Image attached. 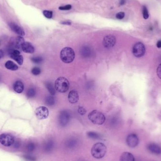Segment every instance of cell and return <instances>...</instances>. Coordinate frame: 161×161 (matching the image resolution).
Here are the masks:
<instances>
[{
    "instance_id": "obj_1",
    "label": "cell",
    "mask_w": 161,
    "mask_h": 161,
    "mask_svg": "<svg viewBox=\"0 0 161 161\" xmlns=\"http://www.w3.org/2000/svg\"><path fill=\"white\" fill-rule=\"evenodd\" d=\"M107 147L105 144L98 142L92 147L91 153L93 157L96 159H101L105 156L107 153Z\"/></svg>"
},
{
    "instance_id": "obj_2",
    "label": "cell",
    "mask_w": 161,
    "mask_h": 161,
    "mask_svg": "<svg viewBox=\"0 0 161 161\" xmlns=\"http://www.w3.org/2000/svg\"><path fill=\"white\" fill-rule=\"evenodd\" d=\"M75 58V51L70 47L63 48L60 52V58L65 63L72 62Z\"/></svg>"
},
{
    "instance_id": "obj_3",
    "label": "cell",
    "mask_w": 161,
    "mask_h": 161,
    "mask_svg": "<svg viewBox=\"0 0 161 161\" xmlns=\"http://www.w3.org/2000/svg\"><path fill=\"white\" fill-rule=\"evenodd\" d=\"M88 118L91 122L96 125H102L106 120L104 114L98 110L92 111L88 115Z\"/></svg>"
},
{
    "instance_id": "obj_4",
    "label": "cell",
    "mask_w": 161,
    "mask_h": 161,
    "mask_svg": "<svg viewBox=\"0 0 161 161\" xmlns=\"http://www.w3.org/2000/svg\"><path fill=\"white\" fill-rule=\"evenodd\" d=\"M70 84L67 79L60 77L57 79L55 83V88L59 93H65L69 88Z\"/></svg>"
},
{
    "instance_id": "obj_5",
    "label": "cell",
    "mask_w": 161,
    "mask_h": 161,
    "mask_svg": "<svg viewBox=\"0 0 161 161\" xmlns=\"http://www.w3.org/2000/svg\"><path fill=\"white\" fill-rule=\"evenodd\" d=\"M146 51L144 44L140 42L136 43L133 48V53L136 57L140 58L144 56Z\"/></svg>"
},
{
    "instance_id": "obj_6",
    "label": "cell",
    "mask_w": 161,
    "mask_h": 161,
    "mask_svg": "<svg viewBox=\"0 0 161 161\" xmlns=\"http://www.w3.org/2000/svg\"><path fill=\"white\" fill-rule=\"evenodd\" d=\"M14 138L9 134H2L0 135V143L3 146L9 147L14 143Z\"/></svg>"
},
{
    "instance_id": "obj_7",
    "label": "cell",
    "mask_w": 161,
    "mask_h": 161,
    "mask_svg": "<svg viewBox=\"0 0 161 161\" xmlns=\"http://www.w3.org/2000/svg\"><path fill=\"white\" fill-rule=\"evenodd\" d=\"M36 115L39 120H43L47 118L49 116V110L45 107H39L36 110Z\"/></svg>"
},
{
    "instance_id": "obj_8",
    "label": "cell",
    "mask_w": 161,
    "mask_h": 161,
    "mask_svg": "<svg viewBox=\"0 0 161 161\" xmlns=\"http://www.w3.org/2000/svg\"><path fill=\"white\" fill-rule=\"evenodd\" d=\"M70 117V114L67 111H63L61 112L58 117L59 125L62 127L66 126L69 121Z\"/></svg>"
},
{
    "instance_id": "obj_9",
    "label": "cell",
    "mask_w": 161,
    "mask_h": 161,
    "mask_svg": "<svg viewBox=\"0 0 161 161\" xmlns=\"http://www.w3.org/2000/svg\"><path fill=\"white\" fill-rule=\"evenodd\" d=\"M116 38L112 35H108L104 37L103 39V45L107 49L112 48L115 45Z\"/></svg>"
},
{
    "instance_id": "obj_10",
    "label": "cell",
    "mask_w": 161,
    "mask_h": 161,
    "mask_svg": "<svg viewBox=\"0 0 161 161\" xmlns=\"http://www.w3.org/2000/svg\"><path fill=\"white\" fill-rule=\"evenodd\" d=\"M139 142V138L135 134H131L127 137L126 143L129 147L135 148L138 145Z\"/></svg>"
},
{
    "instance_id": "obj_11",
    "label": "cell",
    "mask_w": 161,
    "mask_h": 161,
    "mask_svg": "<svg viewBox=\"0 0 161 161\" xmlns=\"http://www.w3.org/2000/svg\"><path fill=\"white\" fill-rule=\"evenodd\" d=\"M68 99L70 103L75 104L78 101L79 97L78 93L75 90H72L69 93Z\"/></svg>"
},
{
    "instance_id": "obj_12",
    "label": "cell",
    "mask_w": 161,
    "mask_h": 161,
    "mask_svg": "<svg viewBox=\"0 0 161 161\" xmlns=\"http://www.w3.org/2000/svg\"><path fill=\"white\" fill-rule=\"evenodd\" d=\"M9 26L12 30L17 35H19L21 36H24L25 34H24V30L16 24L14 23H10L9 24Z\"/></svg>"
},
{
    "instance_id": "obj_13",
    "label": "cell",
    "mask_w": 161,
    "mask_h": 161,
    "mask_svg": "<svg viewBox=\"0 0 161 161\" xmlns=\"http://www.w3.org/2000/svg\"><path fill=\"white\" fill-rule=\"evenodd\" d=\"M148 150L150 152L156 155L161 154V148L157 144L155 143H150L147 146Z\"/></svg>"
},
{
    "instance_id": "obj_14",
    "label": "cell",
    "mask_w": 161,
    "mask_h": 161,
    "mask_svg": "<svg viewBox=\"0 0 161 161\" xmlns=\"http://www.w3.org/2000/svg\"><path fill=\"white\" fill-rule=\"evenodd\" d=\"M22 50L27 53H33L35 51L34 46L28 42H24L21 48Z\"/></svg>"
},
{
    "instance_id": "obj_15",
    "label": "cell",
    "mask_w": 161,
    "mask_h": 161,
    "mask_svg": "<svg viewBox=\"0 0 161 161\" xmlns=\"http://www.w3.org/2000/svg\"><path fill=\"white\" fill-rule=\"evenodd\" d=\"M92 50L88 46H84L80 50V54L83 57L88 58L92 55Z\"/></svg>"
},
{
    "instance_id": "obj_16",
    "label": "cell",
    "mask_w": 161,
    "mask_h": 161,
    "mask_svg": "<svg viewBox=\"0 0 161 161\" xmlns=\"http://www.w3.org/2000/svg\"><path fill=\"white\" fill-rule=\"evenodd\" d=\"M120 161H135L134 157L131 153L124 152L121 156Z\"/></svg>"
},
{
    "instance_id": "obj_17",
    "label": "cell",
    "mask_w": 161,
    "mask_h": 161,
    "mask_svg": "<svg viewBox=\"0 0 161 161\" xmlns=\"http://www.w3.org/2000/svg\"><path fill=\"white\" fill-rule=\"evenodd\" d=\"M13 89L17 93H21L23 91L24 86L22 82L20 80H17L14 84Z\"/></svg>"
},
{
    "instance_id": "obj_18",
    "label": "cell",
    "mask_w": 161,
    "mask_h": 161,
    "mask_svg": "<svg viewBox=\"0 0 161 161\" xmlns=\"http://www.w3.org/2000/svg\"><path fill=\"white\" fill-rule=\"evenodd\" d=\"M5 67L6 69L12 71H16L18 69V66L15 64L13 62L9 60L5 63Z\"/></svg>"
},
{
    "instance_id": "obj_19",
    "label": "cell",
    "mask_w": 161,
    "mask_h": 161,
    "mask_svg": "<svg viewBox=\"0 0 161 161\" xmlns=\"http://www.w3.org/2000/svg\"><path fill=\"white\" fill-rule=\"evenodd\" d=\"M24 43V38H23L22 37L20 36L17 37L16 39L15 46L16 48H17V49H21L22 46Z\"/></svg>"
},
{
    "instance_id": "obj_20",
    "label": "cell",
    "mask_w": 161,
    "mask_h": 161,
    "mask_svg": "<svg viewBox=\"0 0 161 161\" xmlns=\"http://www.w3.org/2000/svg\"><path fill=\"white\" fill-rule=\"evenodd\" d=\"M10 57L20 65H22L23 63V57L21 55H10Z\"/></svg>"
},
{
    "instance_id": "obj_21",
    "label": "cell",
    "mask_w": 161,
    "mask_h": 161,
    "mask_svg": "<svg viewBox=\"0 0 161 161\" xmlns=\"http://www.w3.org/2000/svg\"><path fill=\"white\" fill-rule=\"evenodd\" d=\"M45 85H46L47 90H48L49 92L50 93V94H51L52 96L55 95V93H56V92H55L56 89H55V88H54L53 85L51 83L47 82V83H46V84H45Z\"/></svg>"
},
{
    "instance_id": "obj_22",
    "label": "cell",
    "mask_w": 161,
    "mask_h": 161,
    "mask_svg": "<svg viewBox=\"0 0 161 161\" xmlns=\"http://www.w3.org/2000/svg\"><path fill=\"white\" fill-rule=\"evenodd\" d=\"M45 102L47 105L49 106H52L55 104V100L54 97L52 96H49L47 97L45 99Z\"/></svg>"
},
{
    "instance_id": "obj_23",
    "label": "cell",
    "mask_w": 161,
    "mask_h": 161,
    "mask_svg": "<svg viewBox=\"0 0 161 161\" xmlns=\"http://www.w3.org/2000/svg\"><path fill=\"white\" fill-rule=\"evenodd\" d=\"M87 135L89 138L92 139H95V140H98L100 139V136L98 133L93 132H88L87 133Z\"/></svg>"
},
{
    "instance_id": "obj_24",
    "label": "cell",
    "mask_w": 161,
    "mask_h": 161,
    "mask_svg": "<svg viewBox=\"0 0 161 161\" xmlns=\"http://www.w3.org/2000/svg\"><path fill=\"white\" fill-rule=\"evenodd\" d=\"M54 142L50 140L47 142L45 146V150L47 151H50L52 149L54 146Z\"/></svg>"
},
{
    "instance_id": "obj_25",
    "label": "cell",
    "mask_w": 161,
    "mask_h": 161,
    "mask_svg": "<svg viewBox=\"0 0 161 161\" xmlns=\"http://www.w3.org/2000/svg\"><path fill=\"white\" fill-rule=\"evenodd\" d=\"M142 14H143V17L145 20H147L149 17L148 11L147 9V8L145 6H143L142 8Z\"/></svg>"
},
{
    "instance_id": "obj_26",
    "label": "cell",
    "mask_w": 161,
    "mask_h": 161,
    "mask_svg": "<svg viewBox=\"0 0 161 161\" xmlns=\"http://www.w3.org/2000/svg\"><path fill=\"white\" fill-rule=\"evenodd\" d=\"M36 91L34 88L29 89L27 92V96L28 98H33L36 95Z\"/></svg>"
},
{
    "instance_id": "obj_27",
    "label": "cell",
    "mask_w": 161,
    "mask_h": 161,
    "mask_svg": "<svg viewBox=\"0 0 161 161\" xmlns=\"http://www.w3.org/2000/svg\"><path fill=\"white\" fill-rule=\"evenodd\" d=\"M31 60L35 63L39 64L42 62L43 61V58L41 57H35L31 58Z\"/></svg>"
},
{
    "instance_id": "obj_28",
    "label": "cell",
    "mask_w": 161,
    "mask_h": 161,
    "mask_svg": "<svg viewBox=\"0 0 161 161\" xmlns=\"http://www.w3.org/2000/svg\"><path fill=\"white\" fill-rule=\"evenodd\" d=\"M41 70L40 68L38 67H35L32 69V73L35 76H38L40 75Z\"/></svg>"
},
{
    "instance_id": "obj_29",
    "label": "cell",
    "mask_w": 161,
    "mask_h": 161,
    "mask_svg": "<svg viewBox=\"0 0 161 161\" xmlns=\"http://www.w3.org/2000/svg\"><path fill=\"white\" fill-rule=\"evenodd\" d=\"M43 14L45 17L48 18H51L52 17V12L50 10H44L43 12Z\"/></svg>"
},
{
    "instance_id": "obj_30",
    "label": "cell",
    "mask_w": 161,
    "mask_h": 161,
    "mask_svg": "<svg viewBox=\"0 0 161 161\" xmlns=\"http://www.w3.org/2000/svg\"><path fill=\"white\" fill-rule=\"evenodd\" d=\"M66 143H67V147L71 148L76 146V144H77V141L75 140H72L68 141Z\"/></svg>"
},
{
    "instance_id": "obj_31",
    "label": "cell",
    "mask_w": 161,
    "mask_h": 161,
    "mask_svg": "<svg viewBox=\"0 0 161 161\" xmlns=\"http://www.w3.org/2000/svg\"><path fill=\"white\" fill-rule=\"evenodd\" d=\"M35 149V145L34 143H29L27 146V149L29 152H32L34 151Z\"/></svg>"
},
{
    "instance_id": "obj_32",
    "label": "cell",
    "mask_w": 161,
    "mask_h": 161,
    "mask_svg": "<svg viewBox=\"0 0 161 161\" xmlns=\"http://www.w3.org/2000/svg\"><path fill=\"white\" fill-rule=\"evenodd\" d=\"M78 112L80 115H84L86 113V110L84 107H79L78 109Z\"/></svg>"
},
{
    "instance_id": "obj_33",
    "label": "cell",
    "mask_w": 161,
    "mask_h": 161,
    "mask_svg": "<svg viewBox=\"0 0 161 161\" xmlns=\"http://www.w3.org/2000/svg\"><path fill=\"white\" fill-rule=\"evenodd\" d=\"M21 54L20 51L14 50V49H11L9 51V55H19Z\"/></svg>"
},
{
    "instance_id": "obj_34",
    "label": "cell",
    "mask_w": 161,
    "mask_h": 161,
    "mask_svg": "<svg viewBox=\"0 0 161 161\" xmlns=\"http://www.w3.org/2000/svg\"><path fill=\"white\" fill-rule=\"evenodd\" d=\"M24 159L28 161H36V158L34 156L31 155H26L24 156Z\"/></svg>"
},
{
    "instance_id": "obj_35",
    "label": "cell",
    "mask_w": 161,
    "mask_h": 161,
    "mask_svg": "<svg viewBox=\"0 0 161 161\" xmlns=\"http://www.w3.org/2000/svg\"><path fill=\"white\" fill-rule=\"evenodd\" d=\"M125 14L124 12H120L116 15V17L118 20H122L125 17Z\"/></svg>"
},
{
    "instance_id": "obj_36",
    "label": "cell",
    "mask_w": 161,
    "mask_h": 161,
    "mask_svg": "<svg viewBox=\"0 0 161 161\" xmlns=\"http://www.w3.org/2000/svg\"><path fill=\"white\" fill-rule=\"evenodd\" d=\"M72 6L70 5H67L66 6H61L59 8V9L60 10H69L71 9Z\"/></svg>"
},
{
    "instance_id": "obj_37",
    "label": "cell",
    "mask_w": 161,
    "mask_h": 161,
    "mask_svg": "<svg viewBox=\"0 0 161 161\" xmlns=\"http://www.w3.org/2000/svg\"><path fill=\"white\" fill-rule=\"evenodd\" d=\"M157 75L158 77L161 79V64L159 65L157 69Z\"/></svg>"
},
{
    "instance_id": "obj_38",
    "label": "cell",
    "mask_w": 161,
    "mask_h": 161,
    "mask_svg": "<svg viewBox=\"0 0 161 161\" xmlns=\"http://www.w3.org/2000/svg\"><path fill=\"white\" fill-rule=\"evenodd\" d=\"M156 45H157V47H158V48H161V40H159V41L157 42Z\"/></svg>"
},
{
    "instance_id": "obj_39",
    "label": "cell",
    "mask_w": 161,
    "mask_h": 161,
    "mask_svg": "<svg viewBox=\"0 0 161 161\" xmlns=\"http://www.w3.org/2000/svg\"><path fill=\"white\" fill-rule=\"evenodd\" d=\"M3 56V52L1 50H0V59Z\"/></svg>"
},
{
    "instance_id": "obj_40",
    "label": "cell",
    "mask_w": 161,
    "mask_h": 161,
    "mask_svg": "<svg viewBox=\"0 0 161 161\" xmlns=\"http://www.w3.org/2000/svg\"><path fill=\"white\" fill-rule=\"evenodd\" d=\"M62 24H71V22H63L62 23Z\"/></svg>"
}]
</instances>
